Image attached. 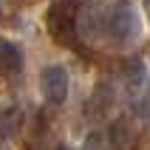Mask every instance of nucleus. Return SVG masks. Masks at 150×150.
Returning <instances> with one entry per match:
<instances>
[{
	"instance_id": "1",
	"label": "nucleus",
	"mask_w": 150,
	"mask_h": 150,
	"mask_svg": "<svg viewBox=\"0 0 150 150\" xmlns=\"http://www.w3.org/2000/svg\"><path fill=\"white\" fill-rule=\"evenodd\" d=\"M79 8H82L79 0H57V3H51L48 14H45V25H48V34L59 45H76Z\"/></svg>"
},
{
	"instance_id": "2",
	"label": "nucleus",
	"mask_w": 150,
	"mask_h": 150,
	"mask_svg": "<svg viewBox=\"0 0 150 150\" xmlns=\"http://www.w3.org/2000/svg\"><path fill=\"white\" fill-rule=\"evenodd\" d=\"M105 23H108V31H110V37L116 42H130L139 34V17H136L130 3H116L108 11V20Z\"/></svg>"
},
{
	"instance_id": "3",
	"label": "nucleus",
	"mask_w": 150,
	"mask_h": 150,
	"mask_svg": "<svg viewBox=\"0 0 150 150\" xmlns=\"http://www.w3.org/2000/svg\"><path fill=\"white\" fill-rule=\"evenodd\" d=\"M40 91L51 105H62L68 99V71L62 65H48L40 74Z\"/></svg>"
},
{
	"instance_id": "4",
	"label": "nucleus",
	"mask_w": 150,
	"mask_h": 150,
	"mask_svg": "<svg viewBox=\"0 0 150 150\" xmlns=\"http://www.w3.org/2000/svg\"><path fill=\"white\" fill-rule=\"evenodd\" d=\"M23 71V54L14 42H8L0 37V74L3 76H14Z\"/></svg>"
},
{
	"instance_id": "5",
	"label": "nucleus",
	"mask_w": 150,
	"mask_h": 150,
	"mask_svg": "<svg viewBox=\"0 0 150 150\" xmlns=\"http://www.w3.org/2000/svg\"><path fill=\"white\" fill-rule=\"evenodd\" d=\"M108 136H110V142L116 144V147H130L133 150L136 144H139V133H136V127L130 125L127 119H116V122L110 125Z\"/></svg>"
},
{
	"instance_id": "6",
	"label": "nucleus",
	"mask_w": 150,
	"mask_h": 150,
	"mask_svg": "<svg viewBox=\"0 0 150 150\" xmlns=\"http://www.w3.org/2000/svg\"><path fill=\"white\" fill-rule=\"evenodd\" d=\"M110 99H113V93H110V85H99V88L93 91V96H91V105H88L91 116H102V113L110 108Z\"/></svg>"
},
{
	"instance_id": "7",
	"label": "nucleus",
	"mask_w": 150,
	"mask_h": 150,
	"mask_svg": "<svg viewBox=\"0 0 150 150\" xmlns=\"http://www.w3.org/2000/svg\"><path fill=\"white\" fill-rule=\"evenodd\" d=\"M96 31H99V14H96V8L93 6H82L79 8V34L93 37Z\"/></svg>"
},
{
	"instance_id": "8",
	"label": "nucleus",
	"mask_w": 150,
	"mask_h": 150,
	"mask_svg": "<svg viewBox=\"0 0 150 150\" xmlns=\"http://www.w3.org/2000/svg\"><path fill=\"white\" fill-rule=\"evenodd\" d=\"M122 71H125V82H127V88H139V85L144 82V65H142V59H136V57H130L122 65Z\"/></svg>"
},
{
	"instance_id": "9",
	"label": "nucleus",
	"mask_w": 150,
	"mask_h": 150,
	"mask_svg": "<svg viewBox=\"0 0 150 150\" xmlns=\"http://www.w3.org/2000/svg\"><path fill=\"white\" fill-rule=\"evenodd\" d=\"M17 119H20V110L17 108H0V127L3 130H14Z\"/></svg>"
},
{
	"instance_id": "10",
	"label": "nucleus",
	"mask_w": 150,
	"mask_h": 150,
	"mask_svg": "<svg viewBox=\"0 0 150 150\" xmlns=\"http://www.w3.org/2000/svg\"><path fill=\"white\" fill-rule=\"evenodd\" d=\"M139 113H142L144 119H150V85H147V91H144L142 102H139Z\"/></svg>"
},
{
	"instance_id": "11",
	"label": "nucleus",
	"mask_w": 150,
	"mask_h": 150,
	"mask_svg": "<svg viewBox=\"0 0 150 150\" xmlns=\"http://www.w3.org/2000/svg\"><path fill=\"white\" fill-rule=\"evenodd\" d=\"M51 150H68V147H65V144H54Z\"/></svg>"
},
{
	"instance_id": "12",
	"label": "nucleus",
	"mask_w": 150,
	"mask_h": 150,
	"mask_svg": "<svg viewBox=\"0 0 150 150\" xmlns=\"http://www.w3.org/2000/svg\"><path fill=\"white\" fill-rule=\"evenodd\" d=\"M144 11H147V14H150V0H144Z\"/></svg>"
},
{
	"instance_id": "13",
	"label": "nucleus",
	"mask_w": 150,
	"mask_h": 150,
	"mask_svg": "<svg viewBox=\"0 0 150 150\" xmlns=\"http://www.w3.org/2000/svg\"><path fill=\"white\" fill-rule=\"evenodd\" d=\"M0 8H3V6H0Z\"/></svg>"
}]
</instances>
